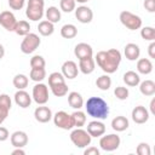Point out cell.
Returning <instances> with one entry per match:
<instances>
[{
    "label": "cell",
    "instance_id": "1",
    "mask_svg": "<svg viewBox=\"0 0 155 155\" xmlns=\"http://www.w3.org/2000/svg\"><path fill=\"white\" fill-rule=\"evenodd\" d=\"M121 52L116 48H110L108 51H99L94 57V62L105 73L113 74L117 70L121 63Z\"/></svg>",
    "mask_w": 155,
    "mask_h": 155
},
{
    "label": "cell",
    "instance_id": "2",
    "mask_svg": "<svg viewBox=\"0 0 155 155\" xmlns=\"http://www.w3.org/2000/svg\"><path fill=\"white\" fill-rule=\"evenodd\" d=\"M85 109L86 113L96 120H104L109 115L108 103L101 97H90L85 104Z\"/></svg>",
    "mask_w": 155,
    "mask_h": 155
},
{
    "label": "cell",
    "instance_id": "3",
    "mask_svg": "<svg viewBox=\"0 0 155 155\" xmlns=\"http://www.w3.org/2000/svg\"><path fill=\"white\" fill-rule=\"evenodd\" d=\"M45 13V1L44 0H28L27 8H25V16L30 21H39L42 18Z\"/></svg>",
    "mask_w": 155,
    "mask_h": 155
},
{
    "label": "cell",
    "instance_id": "4",
    "mask_svg": "<svg viewBox=\"0 0 155 155\" xmlns=\"http://www.w3.org/2000/svg\"><path fill=\"white\" fill-rule=\"evenodd\" d=\"M70 140L76 148H86L87 145L91 144L92 137L88 134L86 130H82L81 127H76L70 133Z\"/></svg>",
    "mask_w": 155,
    "mask_h": 155
},
{
    "label": "cell",
    "instance_id": "5",
    "mask_svg": "<svg viewBox=\"0 0 155 155\" xmlns=\"http://www.w3.org/2000/svg\"><path fill=\"white\" fill-rule=\"evenodd\" d=\"M119 19L121 24L130 30H137L142 27V18L130 11H122L119 16Z\"/></svg>",
    "mask_w": 155,
    "mask_h": 155
},
{
    "label": "cell",
    "instance_id": "6",
    "mask_svg": "<svg viewBox=\"0 0 155 155\" xmlns=\"http://www.w3.org/2000/svg\"><path fill=\"white\" fill-rule=\"evenodd\" d=\"M41 44V40L39 38V35H36L35 33H29L24 36V39L21 42V51L25 54L33 53Z\"/></svg>",
    "mask_w": 155,
    "mask_h": 155
},
{
    "label": "cell",
    "instance_id": "7",
    "mask_svg": "<svg viewBox=\"0 0 155 155\" xmlns=\"http://www.w3.org/2000/svg\"><path fill=\"white\" fill-rule=\"evenodd\" d=\"M120 143H121V139L115 133H110V134H107V136H101V139H99V147L104 151L116 150L120 147Z\"/></svg>",
    "mask_w": 155,
    "mask_h": 155
},
{
    "label": "cell",
    "instance_id": "8",
    "mask_svg": "<svg viewBox=\"0 0 155 155\" xmlns=\"http://www.w3.org/2000/svg\"><path fill=\"white\" fill-rule=\"evenodd\" d=\"M52 119H53L54 126H57L58 128H62V130H71L74 127V122H73L71 115H69L64 110L57 111L52 116Z\"/></svg>",
    "mask_w": 155,
    "mask_h": 155
},
{
    "label": "cell",
    "instance_id": "9",
    "mask_svg": "<svg viewBox=\"0 0 155 155\" xmlns=\"http://www.w3.org/2000/svg\"><path fill=\"white\" fill-rule=\"evenodd\" d=\"M31 97H33V99H34L35 103H38L40 105L46 104L48 102V88H47V86L45 84L38 82L33 87Z\"/></svg>",
    "mask_w": 155,
    "mask_h": 155
},
{
    "label": "cell",
    "instance_id": "10",
    "mask_svg": "<svg viewBox=\"0 0 155 155\" xmlns=\"http://www.w3.org/2000/svg\"><path fill=\"white\" fill-rule=\"evenodd\" d=\"M131 116H132L133 122L142 125V124H145L149 120V110L143 105H137V107L133 108Z\"/></svg>",
    "mask_w": 155,
    "mask_h": 155
},
{
    "label": "cell",
    "instance_id": "11",
    "mask_svg": "<svg viewBox=\"0 0 155 155\" xmlns=\"http://www.w3.org/2000/svg\"><path fill=\"white\" fill-rule=\"evenodd\" d=\"M16 23H17V19L11 11H2L0 13V24L7 31H13Z\"/></svg>",
    "mask_w": 155,
    "mask_h": 155
},
{
    "label": "cell",
    "instance_id": "12",
    "mask_svg": "<svg viewBox=\"0 0 155 155\" xmlns=\"http://www.w3.org/2000/svg\"><path fill=\"white\" fill-rule=\"evenodd\" d=\"M12 107V102L8 94L1 93L0 94V125L6 120L10 110Z\"/></svg>",
    "mask_w": 155,
    "mask_h": 155
},
{
    "label": "cell",
    "instance_id": "13",
    "mask_svg": "<svg viewBox=\"0 0 155 155\" xmlns=\"http://www.w3.org/2000/svg\"><path fill=\"white\" fill-rule=\"evenodd\" d=\"M74 11H75V17H76V19H78L80 23L86 24V23H90V22L93 19V12H92V10H91L90 7H87V6L81 5V6H79L78 8H75Z\"/></svg>",
    "mask_w": 155,
    "mask_h": 155
},
{
    "label": "cell",
    "instance_id": "14",
    "mask_svg": "<svg viewBox=\"0 0 155 155\" xmlns=\"http://www.w3.org/2000/svg\"><path fill=\"white\" fill-rule=\"evenodd\" d=\"M52 111L48 107H45V104L38 107L35 110H34V117L38 122H41V124H46L51 119H52Z\"/></svg>",
    "mask_w": 155,
    "mask_h": 155
},
{
    "label": "cell",
    "instance_id": "15",
    "mask_svg": "<svg viewBox=\"0 0 155 155\" xmlns=\"http://www.w3.org/2000/svg\"><path fill=\"white\" fill-rule=\"evenodd\" d=\"M74 54L76 56V58L80 59H86L93 56V50L91 47V45L86 44V42H80L75 46L74 48Z\"/></svg>",
    "mask_w": 155,
    "mask_h": 155
},
{
    "label": "cell",
    "instance_id": "16",
    "mask_svg": "<svg viewBox=\"0 0 155 155\" xmlns=\"http://www.w3.org/2000/svg\"><path fill=\"white\" fill-rule=\"evenodd\" d=\"M62 74L65 79H75L79 74V68H78V64L73 61H65L63 64H62Z\"/></svg>",
    "mask_w": 155,
    "mask_h": 155
},
{
    "label": "cell",
    "instance_id": "17",
    "mask_svg": "<svg viewBox=\"0 0 155 155\" xmlns=\"http://www.w3.org/2000/svg\"><path fill=\"white\" fill-rule=\"evenodd\" d=\"M86 131L88 132V134L91 137H96L97 138V137H101V136H103L105 133V125L99 120H93V121L88 122Z\"/></svg>",
    "mask_w": 155,
    "mask_h": 155
},
{
    "label": "cell",
    "instance_id": "18",
    "mask_svg": "<svg viewBox=\"0 0 155 155\" xmlns=\"http://www.w3.org/2000/svg\"><path fill=\"white\" fill-rule=\"evenodd\" d=\"M10 140L15 148H24L28 144V134L24 131H15L11 134Z\"/></svg>",
    "mask_w": 155,
    "mask_h": 155
},
{
    "label": "cell",
    "instance_id": "19",
    "mask_svg": "<svg viewBox=\"0 0 155 155\" xmlns=\"http://www.w3.org/2000/svg\"><path fill=\"white\" fill-rule=\"evenodd\" d=\"M15 102L18 107L21 108H28L31 104V97L29 96V93L24 90H18L15 93Z\"/></svg>",
    "mask_w": 155,
    "mask_h": 155
},
{
    "label": "cell",
    "instance_id": "20",
    "mask_svg": "<svg viewBox=\"0 0 155 155\" xmlns=\"http://www.w3.org/2000/svg\"><path fill=\"white\" fill-rule=\"evenodd\" d=\"M124 53H125V57L128 61H137L139 58V54H140V48H139V46L137 44L130 42V44H127L125 46Z\"/></svg>",
    "mask_w": 155,
    "mask_h": 155
},
{
    "label": "cell",
    "instance_id": "21",
    "mask_svg": "<svg viewBox=\"0 0 155 155\" xmlns=\"http://www.w3.org/2000/svg\"><path fill=\"white\" fill-rule=\"evenodd\" d=\"M130 126V122H128V119L122 116V115H119V116H115L113 120H111V127L114 131L116 132H122L125 130H127Z\"/></svg>",
    "mask_w": 155,
    "mask_h": 155
},
{
    "label": "cell",
    "instance_id": "22",
    "mask_svg": "<svg viewBox=\"0 0 155 155\" xmlns=\"http://www.w3.org/2000/svg\"><path fill=\"white\" fill-rule=\"evenodd\" d=\"M68 103L69 105L73 108V109H81L82 105H84V98L82 96L76 92V91H73V92H69L68 94Z\"/></svg>",
    "mask_w": 155,
    "mask_h": 155
},
{
    "label": "cell",
    "instance_id": "23",
    "mask_svg": "<svg viewBox=\"0 0 155 155\" xmlns=\"http://www.w3.org/2000/svg\"><path fill=\"white\" fill-rule=\"evenodd\" d=\"M94 67H96V62L92 57L90 58H86V59H80L79 61V70L82 73V74H91L93 73L94 70Z\"/></svg>",
    "mask_w": 155,
    "mask_h": 155
},
{
    "label": "cell",
    "instance_id": "24",
    "mask_svg": "<svg viewBox=\"0 0 155 155\" xmlns=\"http://www.w3.org/2000/svg\"><path fill=\"white\" fill-rule=\"evenodd\" d=\"M137 70L139 74L148 75L153 71V63L149 58H140L137 62Z\"/></svg>",
    "mask_w": 155,
    "mask_h": 155
},
{
    "label": "cell",
    "instance_id": "25",
    "mask_svg": "<svg viewBox=\"0 0 155 155\" xmlns=\"http://www.w3.org/2000/svg\"><path fill=\"white\" fill-rule=\"evenodd\" d=\"M124 82L130 86V87H134V86H138L139 82H140V78H139V74L133 71V70H128L124 74Z\"/></svg>",
    "mask_w": 155,
    "mask_h": 155
},
{
    "label": "cell",
    "instance_id": "26",
    "mask_svg": "<svg viewBox=\"0 0 155 155\" xmlns=\"http://www.w3.org/2000/svg\"><path fill=\"white\" fill-rule=\"evenodd\" d=\"M139 91L143 96H154L155 94V82L153 80H144L139 82Z\"/></svg>",
    "mask_w": 155,
    "mask_h": 155
},
{
    "label": "cell",
    "instance_id": "27",
    "mask_svg": "<svg viewBox=\"0 0 155 155\" xmlns=\"http://www.w3.org/2000/svg\"><path fill=\"white\" fill-rule=\"evenodd\" d=\"M38 30H39V33H40L42 36H50V35H52L53 31H54V25H53V23H51L50 21L45 19V21H41V22L39 23Z\"/></svg>",
    "mask_w": 155,
    "mask_h": 155
},
{
    "label": "cell",
    "instance_id": "28",
    "mask_svg": "<svg viewBox=\"0 0 155 155\" xmlns=\"http://www.w3.org/2000/svg\"><path fill=\"white\" fill-rule=\"evenodd\" d=\"M45 16L46 19L50 21L51 23H58L61 21V10H58L56 6H50L46 11H45Z\"/></svg>",
    "mask_w": 155,
    "mask_h": 155
},
{
    "label": "cell",
    "instance_id": "29",
    "mask_svg": "<svg viewBox=\"0 0 155 155\" xmlns=\"http://www.w3.org/2000/svg\"><path fill=\"white\" fill-rule=\"evenodd\" d=\"M61 35L64 39H74L78 35V28L74 24H70V23L64 24L61 28Z\"/></svg>",
    "mask_w": 155,
    "mask_h": 155
},
{
    "label": "cell",
    "instance_id": "30",
    "mask_svg": "<svg viewBox=\"0 0 155 155\" xmlns=\"http://www.w3.org/2000/svg\"><path fill=\"white\" fill-rule=\"evenodd\" d=\"M13 31L17 35H19V36H25L27 34L30 33V24H29V22H27V21H17Z\"/></svg>",
    "mask_w": 155,
    "mask_h": 155
},
{
    "label": "cell",
    "instance_id": "31",
    "mask_svg": "<svg viewBox=\"0 0 155 155\" xmlns=\"http://www.w3.org/2000/svg\"><path fill=\"white\" fill-rule=\"evenodd\" d=\"M12 84L17 90H24L29 84V79L24 74H17V75H15Z\"/></svg>",
    "mask_w": 155,
    "mask_h": 155
},
{
    "label": "cell",
    "instance_id": "32",
    "mask_svg": "<svg viewBox=\"0 0 155 155\" xmlns=\"http://www.w3.org/2000/svg\"><path fill=\"white\" fill-rule=\"evenodd\" d=\"M96 86L102 90V91H108L111 86V79L108 74H104V75H101L97 78L96 80Z\"/></svg>",
    "mask_w": 155,
    "mask_h": 155
},
{
    "label": "cell",
    "instance_id": "33",
    "mask_svg": "<svg viewBox=\"0 0 155 155\" xmlns=\"http://www.w3.org/2000/svg\"><path fill=\"white\" fill-rule=\"evenodd\" d=\"M29 78L35 82H41L46 78L45 68H31V70L29 73Z\"/></svg>",
    "mask_w": 155,
    "mask_h": 155
},
{
    "label": "cell",
    "instance_id": "34",
    "mask_svg": "<svg viewBox=\"0 0 155 155\" xmlns=\"http://www.w3.org/2000/svg\"><path fill=\"white\" fill-rule=\"evenodd\" d=\"M71 119H73V122H74L75 127H82L86 124V114L84 111H81L80 109L75 110L71 114Z\"/></svg>",
    "mask_w": 155,
    "mask_h": 155
},
{
    "label": "cell",
    "instance_id": "35",
    "mask_svg": "<svg viewBox=\"0 0 155 155\" xmlns=\"http://www.w3.org/2000/svg\"><path fill=\"white\" fill-rule=\"evenodd\" d=\"M52 93L56 96V97H63L65 94H68V90L69 87L67 86L65 82L63 84H57V85H53V86H50Z\"/></svg>",
    "mask_w": 155,
    "mask_h": 155
},
{
    "label": "cell",
    "instance_id": "36",
    "mask_svg": "<svg viewBox=\"0 0 155 155\" xmlns=\"http://www.w3.org/2000/svg\"><path fill=\"white\" fill-rule=\"evenodd\" d=\"M65 82V78L63 76L62 73H58V71H53L48 75V86H53V85H57V84H63Z\"/></svg>",
    "mask_w": 155,
    "mask_h": 155
},
{
    "label": "cell",
    "instance_id": "37",
    "mask_svg": "<svg viewBox=\"0 0 155 155\" xmlns=\"http://www.w3.org/2000/svg\"><path fill=\"white\" fill-rule=\"evenodd\" d=\"M140 36L147 41L155 40V29L153 27H144L140 29Z\"/></svg>",
    "mask_w": 155,
    "mask_h": 155
},
{
    "label": "cell",
    "instance_id": "38",
    "mask_svg": "<svg viewBox=\"0 0 155 155\" xmlns=\"http://www.w3.org/2000/svg\"><path fill=\"white\" fill-rule=\"evenodd\" d=\"M75 5H76L75 0H61L59 1V7L65 13L73 12L75 10Z\"/></svg>",
    "mask_w": 155,
    "mask_h": 155
},
{
    "label": "cell",
    "instance_id": "39",
    "mask_svg": "<svg viewBox=\"0 0 155 155\" xmlns=\"http://www.w3.org/2000/svg\"><path fill=\"white\" fill-rule=\"evenodd\" d=\"M114 94H115V97H116L117 99H120V101H125V99L128 98L130 91H128L127 87L117 86V87H115V90H114Z\"/></svg>",
    "mask_w": 155,
    "mask_h": 155
},
{
    "label": "cell",
    "instance_id": "40",
    "mask_svg": "<svg viewBox=\"0 0 155 155\" xmlns=\"http://www.w3.org/2000/svg\"><path fill=\"white\" fill-rule=\"evenodd\" d=\"M45 65H46L45 58L40 54H35L30 58V67L31 68H45Z\"/></svg>",
    "mask_w": 155,
    "mask_h": 155
},
{
    "label": "cell",
    "instance_id": "41",
    "mask_svg": "<svg viewBox=\"0 0 155 155\" xmlns=\"http://www.w3.org/2000/svg\"><path fill=\"white\" fill-rule=\"evenodd\" d=\"M136 151H137L138 155H150V153H151L150 145L148 143H144V142H142V143H139L137 145Z\"/></svg>",
    "mask_w": 155,
    "mask_h": 155
},
{
    "label": "cell",
    "instance_id": "42",
    "mask_svg": "<svg viewBox=\"0 0 155 155\" xmlns=\"http://www.w3.org/2000/svg\"><path fill=\"white\" fill-rule=\"evenodd\" d=\"M7 2H8L10 8L18 11V10H22L23 8V6L25 4V0H7Z\"/></svg>",
    "mask_w": 155,
    "mask_h": 155
},
{
    "label": "cell",
    "instance_id": "43",
    "mask_svg": "<svg viewBox=\"0 0 155 155\" xmlns=\"http://www.w3.org/2000/svg\"><path fill=\"white\" fill-rule=\"evenodd\" d=\"M144 8L148 12H155V0H144Z\"/></svg>",
    "mask_w": 155,
    "mask_h": 155
},
{
    "label": "cell",
    "instance_id": "44",
    "mask_svg": "<svg viewBox=\"0 0 155 155\" xmlns=\"http://www.w3.org/2000/svg\"><path fill=\"white\" fill-rule=\"evenodd\" d=\"M8 137H10L8 130L6 127L0 126V142H5L6 139H8Z\"/></svg>",
    "mask_w": 155,
    "mask_h": 155
},
{
    "label": "cell",
    "instance_id": "45",
    "mask_svg": "<svg viewBox=\"0 0 155 155\" xmlns=\"http://www.w3.org/2000/svg\"><path fill=\"white\" fill-rule=\"evenodd\" d=\"M84 155H99V150L96 147H87L84 150Z\"/></svg>",
    "mask_w": 155,
    "mask_h": 155
},
{
    "label": "cell",
    "instance_id": "46",
    "mask_svg": "<svg viewBox=\"0 0 155 155\" xmlns=\"http://www.w3.org/2000/svg\"><path fill=\"white\" fill-rule=\"evenodd\" d=\"M148 54L150 58H155V41H151L148 46Z\"/></svg>",
    "mask_w": 155,
    "mask_h": 155
},
{
    "label": "cell",
    "instance_id": "47",
    "mask_svg": "<svg viewBox=\"0 0 155 155\" xmlns=\"http://www.w3.org/2000/svg\"><path fill=\"white\" fill-rule=\"evenodd\" d=\"M12 155H25V151H24L22 148H16V149L12 151Z\"/></svg>",
    "mask_w": 155,
    "mask_h": 155
},
{
    "label": "cell",
    "instance_id": "48",
    "mask_svg": "<svg viewBox=\"0 0 155 155\" xmlns=\"http://www.w3.org/2000/svg\"><path fill=\"white\" fill-rule=\"evenodd\" d=\"M150 113H151L153 115L155 114V98H153L151 102H150Z\"/></svg>",
    "mask_w": 155,
    "mask_h": 155
},
{
    "label": "cell",
    "instance_id": "49",
    "mask_svg": "<svg viewBox=\"0 0 155 155\" xmlns=\"http://www.w3.org/2000/svg\"><path fill=\"white\" fill-rule=\"evenodd\" d=\"M4 56H5V48H4V46L0 44V59L4 58Z\"/></svg>",
    "mask_w": 155,
    "mask_h": 155
},
{
    "label": "cell",
    "instance_id": "50",
    "mask_svg": "<svg viewBox=\"0 0 155 155\" xmlns=\"http://www.w3.org/2000/svg\"><path fill=\"white\" fill-rule=\"evenodd\" d=\"M87 1H90V0H75V2H79V4H85Z\"/></svg>",
    "mask_w": 155,
    "mask_h": 155
}]
</instances>
